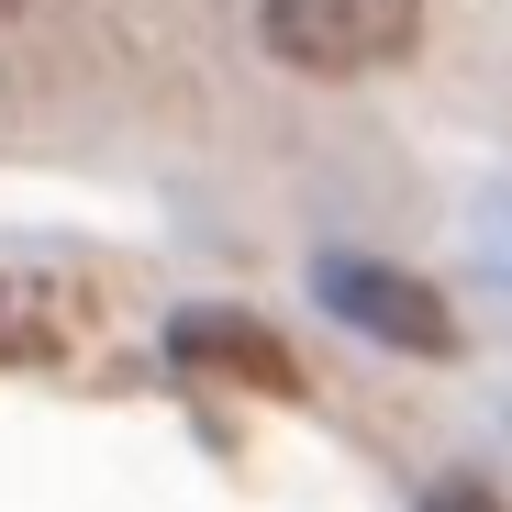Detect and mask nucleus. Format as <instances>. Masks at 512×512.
<instances>
[{"mask_svg": "<svg viewBox=\"0 0 512 512\" xmlns=\"http://www.w3.org/2000/svg\"><path fill=\"white\" fill-rule=\"evenodd\" d=\"M256 45L301 78H368L423 45V0H256Z\"/></svg>", "mask_w": 512, "mask_h": 512, "instance_id": "nucleus-1", "label": "nucleus"}, {"mask_svg": "<svg viewBox=\"0 0 512 512\" xmlns=\"http://www.w3.org/2000/svg\"><path fill=\"white\" fill-rule=\"evenodd\" d=\"M312 290H323V312L346 334H368V346H390V357H457V312L412 268H379V256L334 245V256H312Z\"/></svg>", "mask_w": 512, "mask_h": 512, "instance_id": "nucleus-2", "label": "nucleus"}, {"mask_svg": "<svg viewBox=\"0 0 512 512\" xmlns=\"http://www.w3.org/2000/svg\"><path fill=\"white\" fill-rule=\"evenodd\" d=\"M167 357L201 368V379H245V390H268V401L301 390V357L279 346L268 323H245V312H179V323H167Z\"/></svg>", "mask_w": 512, "mask_h": 512, "instance_id": "nucleus-3", "label": "nucleus"}, {"mask_svg": "<svg viewBox=\"0 0 512 512\" xmlns=\"http://www.w3.org/2000/svg\"><path fill=\"white\" fill-rule=\"evenodd\" d=\"M67 334H78V301L34 268H0V368H45L67 357Z\"/></svg>", "mask_w": 512, "mask_h": 512, "instance_id": "nucleus-4", "label": "nucleus"}, {"mask_svg": "<svg viewBox=\"0 0 512 512\" xmlns=\"http://www.w3.org/2000/svg\"><path fill=\"white\" fill-rule=\"evenodd\" d=\"M423 512H512L490 479H435V490H423Z\"/></svg>", "mask_w": 512, "mask_h": 512, "instance_id": "nucleus-5", "label": "nucleus"}, {"mask_svg": "<svg viewBox=\"0 0 512 512\" xmlns=\"http://www.w3.org/2000/svg\"><path fill=\"white\" fill-rule=\"evenodd\" d=\"M12 12H23V0H0V23H12Z\"/></svg>", "mask_w": 512, "mask_h": 512, "instance_id": "nucleus-6", "label": "nucleus"}]
</instances>
